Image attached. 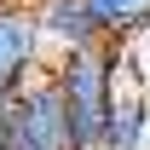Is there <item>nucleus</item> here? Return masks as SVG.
<instances>
[{
	"label": "nucleus",
	"mask_w": 150,
	"mask_h": 150,
	"mask_svg": "<svg viewBox=\"0 0 150 150\" xmlns=\"http://www.w3.org/2000/svg\"><path fill=\"white\" fill-rule=\"evenodd\" d=\"M52 81H58V93H64V110H69L75 150H104L110 98H115V40L52 64Z\"/></svg>",
	"instance_id": "f257e3e1"
},
{
	"label": "nucleus",
	"mask_w": 150,
	"mask_h": 150,
	"mask_svg": "<svg viewBox=\"0 0 150 150\" xmlns=\"http://www.w3.org/2000/svg\"><path fill=\"white\" fill-rule=\"evenodd\" d=\"M35 75H46L40 0H6V6H0V93L18 98Z\"/></svg>",
	"instance_id": "f03ea898"
},
{
	"label": "nucleus",
	"mask_w": 150,
	"mask_h": 150,
	"mask_svg": "<svg viewBox=\"0 0 150 150\" xmlns=\"http://www.w3.org/2000/svg\"><path fill=\"white\" fill-rule=\"evenodd\" d=\"M6 115L23 127V139L35 150H75V133H69V110H64V93H58L52 69L35 75L29 87H23L12 104H6Z\"/></svg>",
	"instance_id": "7ed1b4c3"
},
{
	"label": "nucleus",
	"mask_w": 150,
	"mask_h": 150,
	"mask_svg": "<svg viewBox=\"0 0 150 150\" xmlns=\"http://www.w3.org/2000/svg\"><path fill=\"white\" fill-rule=\"evenodd\" d=\"M40 40H46V69L75 52L104 46V29L93 23L87 0H40Z\"/></svg>",
	"instance_id": "20e7f679"
},
{
	"label": "nucleus",
	"mask_w": 150,
	"mask_h": 150,
	"mask_svg": "<svg viewBox=\"0 0 150 150\" xmlns=\"http://www.w3.org/2000/svg\"><path fill=\"white\" fill-rule=\"evenodd\" d=\"M87 12L104 29V40H115V46H133L150 35V0H87Z\"/></svg>",
	"instance_id": "39448f33"
},
{
	"label": "nucleus",
	"mask_w": 150,
	"mask_h": 150,
	"mask_svg": "<svg viewBox=\"0 0 150 150\" xmlns=\"http://www.w3.org/2000/svg\"><path fill=\"white\" fill-rule=\"evenodd\" d=\"M6 104H12V98H6V93H0V115H6Z\"/></svg>",
	"instance_id": "423d86ee"
},
{
	"label": "nucleus",
	"mask_w": 150,
	"mask_h": 150,
	"mask_svg": "<svg viewBox=\"0 0 150 150\" xmlns=\"http://www.w3.org/2000/svg\"><path fill=\"white\" fill-rule=\"evenodd\" d=\"M0 6H6V0H0Z\"/></svg>",
	"instance_id": "0eeeda50"
}]
</instances>
